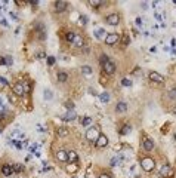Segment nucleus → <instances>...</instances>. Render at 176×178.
<instances>
[{
	"label": "nucleus",
	"mask_w": 176,
	"mask_h": 178,
	"mask_svg": "<svg viewBox=\"0 0 176 178\" xmlns=\"http://www.w3.org/2000/svg\"><path fill=\"white\" fill-rule=\"evenodd\" d=\"M175 143H176V134H175Z\"/></svg>",
	"instance_id": "nucleus-47"
},
{
	"label": "nucleus",
	"mask_w": 176,
	"mask_h": 178,
	"mask_svg": "<svg viewBox=\"0 0 176 178\" xmlns=\"http://www.w3.org/2000/svg\"><path fill=\"white\" fill-rule=\"evenodd\" d=\"M74 37H75L74 33H67V42H71V43H73V40H74Z\"/></svg>",
	"instance_id": "nucleus-34"
},
{
	"label": "nucleus",
	"mask_w": 176,
	"mask_h": 178,
	"mask_svg": "<svg viewBox=\"0 0 176 178\" xmlns=\"http://www.w3.org/2000/svg\"><path fill=\"white\" fill-rule=\"evenodd\" d=\"M14 94L18 96H24L27 94V88H25V85H22V83H16L14 86Z\"/></svg>",
	"instance_id": "nucleus-3"
},
{
	"label": "nucleus",
	"mask_w": 176,
	"mask_h": 178,
	"mask_svg": "<svg viewBox=\"0 0 176 178\" xmlns=\"http://www.w3.org/2000/svg\"><path fill=\"white\" fill-rule=\"evenodd\" d=\"M169 98L170 100H176V88L170 89L169 91Z\"/></svg>",
	"instance_id": "nucleus-32"
},
{
	"label": "nucleus",
	"mask_w": 176,
	"mask_h": 178,
	"mask_svg": "<svg viewBox=\"0 0 176 178\" xmlns=\"http://www.w3.org/2000/svg\"><path fill=\"white\" fill-rule=\"evenodd\" d=\"M172 46H176V39H172Z\"/></svg>",
	"instance_id": "nucleus-46"
},
{
	"label": "nucleus",
	"mask_w": 176,
	"mask_h": 178,
	"mask_svg": "<svg viewBox=\"0 0 176 178\" xmlns=\"http://www.w3.org/2000/svg\"><path fill=\"white\" fill-rule=\"evenodd\" d=\"M68 134H70V131H68L67 128H64V126H62V128H58V129H56V135H58V137H61V138L68 137Z\"/></svg>",
	"instance_id": "nucleus-19"
},
{
	"label": "nucleus",
	"mask_w": 176,
	"mask_h": 178,
	"mask_svg": "<svg viewBox=\"0 0 176 178\" xmlns=\"http://www.w3.org/2000/svg\"><path fill=\"white\" fill-rule=\"evenodd\" d=\"M14 166V172H22V165H19V163H15V165H12Z\"/></svg>",
	"instance_id": "nucleus-30"
},
{
	"label": "nucleus",
	"mask_w": 176,
	"mask_h": 178,
	"mask_svg": "<svg viewBox=\"0 0 176 178\" xmlns=\"http://www.w3.org/2000/svg\"><path fill=\"white\" fill-rule=\"evenodd\" d=\"M160 174H161V177H172L173 171H172V168H170L169 165H164V166H161V169H160Z\"/></svg>",
	"instance_id": "nucleus-13"
},
{
	"label": "nucleus",
	"mask_w": 176,
	"mask_h": 178,
	"mask_svg": "<svg viewBox=\"0 0 176 178\" xmlns=\"http://www.w3.org/2000/svg\"><path fill=\"white\" fill-rule=\"evenodd\" d=\"M73 45H74V46H77V48H81V46L84 45V40H83V37H81V36H77V34H75L74 40H73Z\"/></svg>",
	"instance_id": "nucleus-20"
},
{
	"label": "nucleus",
	"mask_w": 176,
	"mask_h": 178,
	"mask_svg": "<svg viewBox=\"0 0 176 178\" xmlns=\"http://www.w3.org/2000/svg\"><path fill=\"white\" fill-rule=\"evenodd\" d=\"M99 100H101L102 103H109V94L108 92H102L101 95H99Z\"/></svg>",
	"instance_id": "nucleus-24"
},
{
	"label": "nucleus",
	"mask_w": 176,
	"mask_h": 178,
	"mask_svg": "<svg viewBox=\"0 0 176 178\" xmlns=\"http://www.w3.org/2000/svg\"><path fill=\"white\" fill-rule=\"evenodd\" d=\"M141 7H142V9H148V3H147V2H142V3H141Z\"/></svg>",
	"instance_id": "nucleus-42"
},
{
	"label": "nucleus",
	"mask_w": 176,
	"mask_h": 178,
	"mask_svg": "<svg viewBox=\"0 0 176 178\" xmlns=\"http://www.w3.org/2000/svg\"><path fill=\"white\" fill-rule=\"evenodd\" d=\"M67 7H68V2H65V0H58V2H55V11H58V12L65 11Z\"/></svg>",
	"instance_id": "nucleus-8"
},
{
	"label": "nucleus",
	"mask_w": 176,
	"mask_h": 178,
	"mask_svg": "<svg viewBox=\"0 0 176 178\" xmlns=\"http://www.w3.org/2000/svg\"><path fill=\"white\" fill-rule=\"evenodd\" d=\"M81 73L84 76H90L93 73V69H92L90 65H83V67H81Z\"/></svg>",
	"instance_id": "nucleus-22"
},
{
	"label": "nucleus",
	"mask_w": 176,
	"mask_h": 178,
	"mask_svg": "<svg viewBox=\"0 0 176 178\" xmlns=\"http://www.w3.org/2000/svg\"><path fill=\"white\" fill-rule=\"evenodd\" d=\"M65 107H67L68 110H74V103L68 100V101H65Z\"/></svg>",
	"instance_id": "nucleus-33"
},
{
	"label": "nucleus",
	"mask_w": 176,
	"mask_h": 178,
	"mask_svg": "<svg viewBox=\"0 0 176 178\" xmlns=\"http://www.w3.org/2000/svg\"><path fill=\"white\" fill-rule=\"evenodd\" d=\"M148 76H149V79H151L152 82H157V83H163V82H164V77H163L161 74H158L157 71H151Z\"/></svg>",
	"instance_id": "nucleus-11"
},
{
	"label": "nucleus",
	"mask_w": 176,
	"mask_h": 178,
	"mask_svg": "<svg viewBox=\"0 0 176 178\" xmlns=\"http://www.w3.org/2000/svg\"><path fill=\"white\" fill-rule=\"evenodd\" d=\"M56 159H58L59 162H68V151L59 150L56 153Z\"/></svg>",
	"instance_id": "nucleus-14"
},
{
	"label": "nucleus",
	"mask_w": 176,
	"mask_h": 178,
	"mask_svg": "<svg viewBox=\"0 0 176 178\" xmlns=\"http://www.w3.org/2000/svg\"><path fill=\"white\" fill-rule=\"evenodd\" d=\"M77 160H79V156H77V153L74 150H70L68 151V162L70 163H77Z\"/></svg>",
	"instance_id": "nucleus-16"
},
{
	"label": "nucleus",
	"mask_w": 176,
	"mask_h": 178,
	"mask_svg": "<svg viewBox=\"0 0 176 178\" xmlns=\"http://www.w3.org/2000/svg\"><path fill=\"white\" fill-rule=\"evenodd\" d=\"M122 85H123V86H132V82H130L129 79H123V80H122Z\"/></svg>",
	"instance_id": "nucleus-36"
},
{
	"label": "nucleus",
	"mask_w": 176,
	"mask_h": 178,
	"mask_svg": "<svg viewBox=\"0 0 176 178\" xmlns=\"http://www.w3.org/2000/svg\"><path fill=\"white\" fill-rule=\"evenodd\" d=\"M99 178H113L109 174H105V172H102V174H99Z\"/></svg>",
	"instance_id": "nucleus-41"
},
{
	"label": "nucleus",
	"mask_w": 176,
	"mask_h": 178,
	"mask_svg": "<svg viewBox=\"0 0 176 178\" xmlns=\"http://www.w3.org/2000/svg\"><path fill=\"white\" fill-rule=\"evenodd\" d=\"M75 116H77V114H75L74 110H68L67 113H65V114L62 116V119H64V120H74Z\"/></svg>",
	"instance_id": "nucleus-18"
},
{
	"label": "nucleus",
	"mask_w": 176,
	"mask_h": 178,
	"mask_svg": "<svg viewBox=\"0 0 176 178\" xmlns=\"http://www.w3.org/2000/svg\"><path fill=\"white\" fill-rule=\"evenodd\" d=\"M86 22H88V16H86V15H83V16H80V24H83V25H84Z\"/></svg>",
	"instance_id": "nucleus-38"
},
{
	"label": "nucleus",
	"mask_w": 176,
	"mask_h": 178,
	"mask_svg": "<svg viewBox=\"0 0 176 178\" xmlns=\"http://www.w3.org/2000/svg\"><path fill=\"white\" fill-rule=\"evenodd\" d=\"M117 42H120V36L115 34V33H111V34H108L107 37H105V43H107V45H109V46L115 45Z\"/></svg>",
	"instance_id": "nucleus-4"
},
{
	"label": "nucleus",
	"mask_w": 176,
	"mask_h": 178,
	"mask_svg": "<svg viewBox=\"0 0 176 178\" xmlns=\"http://www.w3.org/2000/svg\"><path fill=\"white\" fill-rule=\"evenodd\" d=\"M107 144H108V138H107V135H99V138L96 140L95 145L98 147V149H102V147H107Z\"/></svg>",
	"instance_id": "nucleus-7"
},
{
	"label": "nucleus",
	"mask_w": 176,
	"mask_h": 178,
	"mask_svg": "<svg viewBox=\"0 0 176 178\" xmlns=\"http://www.w3.org/2000/svg\"><path fill=\"white\" fill-rule=\"evenodd\" d=\"M164 16H166L164 14H160V12H157V14H156V20H157V21H163V20H164Z\"/></svg>",
	"instance_id": "nucleus-35"
},
{
	"label": "nucleus",
	"mask_w": 176,
	"mask_h": 178,
	"mask_svg": "<svg viewBox=\"0 0 176 178\" xmlns=\"http://www.w3.org/2000/svg\"><path fill=\"white\" fill-rule=\"evenodd\" d=\"M12 174H14V166H12V165H3V166H2V175L9 177V175H12Z\"/></svg>",
	"instance_id": "nucleus-12"
},
{
	"label": "nucleus",
	"mask_w": 176,
	"mask_h": 178,
	"mask_svg": "<svg viewBox=\"0 0 176 178\" xmlns=\"http://www.w3.org/2000/svg\"><path fill=\"white\" fill-rule=\"evenodd\" d=\"M99 135H101V134H99L98 128H95V126H93V128H89V129L86 131V138H88L89 141H95L96 143V140L99 138Z\"/></svg>",
	"instance_id": "nucleus-2"
},
{
	"label": "nucleus",
	"mask_w": 176,
	"mask_h": 178,
	"mask_svg": "<svg viewBox=\"0 0 176 178\" xmlns=\"http://www.w3.org/2000/svg\"><path fill=\"white\" fill-rule=\"evenodd\" d=\"M89 94H92V95H96V91L93 88H89Z\"/></svg>",
	"instance_id": "nucleus-43"
},
{
	"label": "nucleus",
	"mask_w": 176,
	"mask_h": 178,
	"mask_svg": "<svg viewBox=\"0 0 176 178\" xmlns=\"http://www.w3.org/2000/svg\"><path fill=\"white\" fill-rule=\"evenodd\" d=\"M48 64H49V65H54V64H55V58H54V56H48Z\"/></svg>",
	"instance_id": "nucleus-39"
},
{
	"label": "nucleus",
	"mask_w": 176,
	"mask_h": 178,
	"mask_svg": "<svg viewBox=\"0 0 176 178\" xmlns=\"http://www.w3.org/2000/svg\"><path fill=\"white\" fill-rule=\"evenodd\" d=\"M93 34H95V37H96V39H99V40H105V37L108 36L107 33H105V30H104V28H96Z\"/></svg>",
	"instance_id": "nucleus-15"
},
{
	"label": "nucleus",
	"mask_w": 176,
	"mask_h": 178,
	"mask_svg": "<svg viewBox=\"0 0 176 178\" xmlns=\"http://www.w3.org/2000/svg\"><path fill=\"white\" fill-rule=\"evenodd\" d=\"M43 95H45V100H46V101H50V100L54 98V94H52V91H50V89H45Z\"/></svg>",
	"instance_id": "nucleus-23"
},
{
	"label": "nucleus",
	"mask_w": 176,
	"mask_h": 178,
	"mask_svg": "<svg viewBox=\"0 0 176 178\" xmlns=\"http://www.w3.org/2000/svg\"><path fill=\"white\" fill-rule=\"evenodd\" d=\"M11 140H14V141H24V140H25V135H24V132H21V131H14V132L11 134Z\"/></svg>",
	"instance_id": "nucleus-9"
},
{
	"label": "nucleus",
	"mask_w": 176,
	"mask_h": 178,
	"mask_svg": "<svg viewBox=\"0 0 176 178\" xmlns=\"http://www.w3.org/2000/svg\"><path fill=\"white\" fill-rule=\"evenodd\" d=\"M99 61H101V65H105V64H107V62H108L109 60H108V56H107V55L104 54V55H101V58H99Z\"/></svg>",
	"instance_id": "nucleus-29"
},
{
	"label": "nucleus",
	"mask_w": 176,
	"mask_h": 178,
	"mask_svg": "<svg viewBox=\"0 0 176 178\" xmlns=\"http://www.w3.org/2000/svg\"><path fill=\"white\" fill-rule=\"evenodd\" d=\"M5 65H12V58L11 56H5Z\"/></svg>",
	"instance_id": "nucleus-37"
},
{
	"label": "nucleus",
	"mask_w": 176,
	"mask_h": 178,
	"mask_svg": "<svg viewBox=\"0 0 176 178\" xmlns=\"http://www.w3.org/2000/svg\"><path fill=\"white\" fill-rule=\"evenodd\" d=\"M56 79H58V82H67L68 80V73H65V71H59V73L56 74Z\"/></svg>",
	"instance_id": "nucleus-21"
},
{
	"label": "nucleus",
	"mask_w": 176,
	"mask_h": 178,
	"mask_svg": "<svg viewBox=\"0 0 176 178\" xmlns=\"http://www.w3.org/2000/svg\"><path fill=\"white\" fill-rule=\"evenodd\" d=\"M120 40H122L123 45H129V42H130V37H129V34H124L122 39H120Z\"/></svg>",
	"instance_id": "nucleus-31"
},
{
	"label": "nucleus",
	"mask_w": 176,
	"mask_h": 178,
	"mask_svg": "<svg viewBox=\"0 0 176 178\" xmlns=\"http://www.w3.org/2000/svg\"><path fill=\"white\" fill-rule=\"evenodd\" d=\"M130 129H132V126H130L129 123H126L122 128V129H120V134H122V135H126V134H129V132H130Z\"/></svg>",
	"instance_id": "nucleus-25"
},
{
	"label": "nucleus",
	"mask_w": 176,
	"mask_h": 178,
	"mask_svg": "<svg viewBox=\"0 0 176 178\" xmlns=\"http://www.w3.org/2000/svg\"><path fill=\"white\" fill-rule=\"evenodd\" d=\"M141 168H142L145 172H149L152 171L156 168V160L152 158H144L141 159Z\"/></svg>",
	"instance_id": "nucleus-1"
},
{
	"label": "nucleus",
	"mask_w": 176,
	"mask_h": 178,
	"mask_svg": "<svg viewBox=\"0 0 176 178\" xmlns=\"http://www.w3.org/2000/svg\"><path fill=\"white\" fill-rule=\"evenodd\" d=\"M175 114H176V107H175Z\"/></svg>",
	"instance_id": "nucleus-48"
},
{
	"label": "nucleus",
	"mask_w": 176,
	"mask_h": 178,
	"mask_svg": "<svg viewBox=\"0 0 176 178\" xmlns=\"http://www.w3.org/2000/svg\"><path fill=\"white\" fill-rule=\"evenodd\" d=\"M136 24H138V25H141V27L144 25V20L141 18V16H139V18H136Z\"/></svg>",
	"instance_id": "nucleus-40"
},
{
	"label": "nucleus",
	"mask_w": 176,
	"mask_h": 178,
	"mask_svg": "<svg viewBox=\"0 0 176 178\" xmlns=\"http://www.w3.org/2000/svg\"><path fill=\"white\" fill-rule=\"evenodd\" d=\"M105 21H107V24H109V25H117V24L120 22V15L118 14H111L105 18Z\"/></svg>",
	"instance_id": "nucleus-5"
},
{
	"label": "nucleus",
	"mask_w": 176,
	"mask_h": 178,
	"mask_svg": "<svg viewBox=\"0 0 176 178\" xmlns=\"http://www.w3.org/2000/svg\"><path fill=\"white\" fill-rule=\"evenodd\" d=\"M142 147L145 151H151L154 149V143H152V140H149L148 137H144L142 140Z\"/></svg>",
	"instance_id": "nucleus-6"
},
{
	"label": "nucleus",
	"mask_w": 176,
	"mask_h": 178,
	"mask_svg": "<svg viewBox=\"0 0 176 178\" xmlns=\"http://www.w3.org/2000/svg\"><path fill=\"white\" fill-rule=\"evenodd\" d=\"M67 171L68 172H75L77 171V163H71L67 166Z\"/></svg>",
	"instance_id": "nucleus-27"
},
{
	"label": "nucleus",
	"mask_w": 176,
	"mask_h": 178,
	"mask_svg": "<svg viewBox=\"0 0 176 178\" xmlns=\"http://www.w3.org/2000/svg\"><path fill=\"white\" fill-rule=\"evenodd\" d=\"M102 69H104V71H105L107 74H113L115 71V64L113 61H108L105 65H102Z\"/></svg>",
	"instance_id": "nucleus-10"
},
{
	"label": "nucleus",
	"mask_w": 176,
	"mask_h": 178,
	"mask_svg": "<svg viewBox=\"0 0 176 178\" xmlns=\"http://www.w3.org/2000/svg\"><path fill=\"white\" fill-rule=\"evenodd\" d=\"M80 122L83 126H89V125H92V119H90V117H83Z\"/></svg>",
	"instance_id": "nucleus-26"
},
{
	"label": "nucleus",
	"mask_w": 176,
	"mask_h": 178,
	"mask_svg": "<svg viewBox=\"0 0 176 178\" xmlns=\"http://www.w3.org/2000/svg\"><path fill=\"white\" fill-rule=\"evenodd\" d=\"M115 111H117V113H126V111H127V104L120 101V103L115 105Z\"/></svg>",
	"instance_id": "nucleus-17"
},
{
	"label": "nucleus",
	"mask_w": 176,
	"mask_h": 178,
	"mask_svg": "<svg viewBox=\"0 0 176 178\" xmlns=\"http://www.w3.org/2000/svg\"><path fill=\"white\" fill-rule=\"evenodd\" d=\"M0 82L3 83V85H7V82H6V80H5V79H3V77H0Z\"/></svg>",
	"instance_id": "nucleus-45"
},
{
	"label": "nucleus",
	"mask_w": 176,
	"mask_h": 178,
	"mask_svg": "<svg viewBox=\"0 0 176 178\" xmlns=\"http://www.w3.org/2000/svg\"><path fill=\"white\" fill-rule=\"evenodd\" d=\"M0 65H5V58L3 56H0Z\"/></svg>",
	"instance_id": "nucleus-44"
},
{
	"label": "nucleus",
	"mask_w": 176,
	"mask_h": 178,
	"mask_svg": "<svg viewBox=\"0 0 176 178\" xmlns=\"http://www.w3.org/2000/svg\"><path fill=\"white\" fill-rule=\"evenodd\" d=\"M89 5H92V6H101V5H104V2H101V0H92V2H89Z\"/></svg>",
	"instance_id": "nucleus-28"
}]
</instances>
